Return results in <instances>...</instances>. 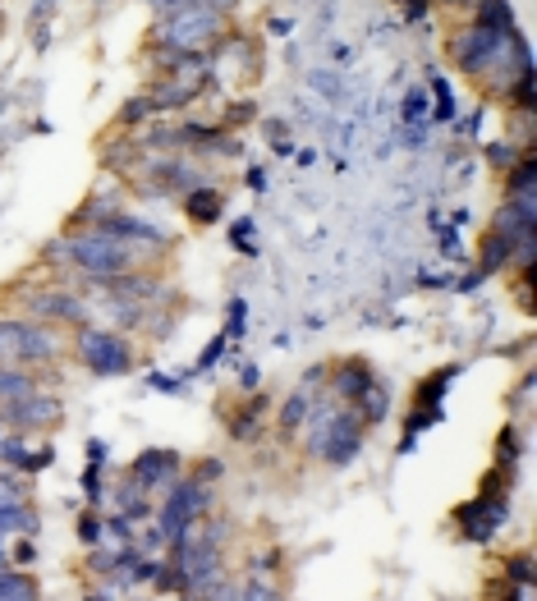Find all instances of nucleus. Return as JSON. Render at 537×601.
I'll return each instance as SVG.
<instances>
[{"instance_id": "1", "label": "nucleus", "mask_w": 537, "mask_h": 601, "mask_svg": "<svg viewBox=\"0 0 537 601\" xmlns=\"http://www.w3.org/2000/svg\"><path fill=\"white\" fill-rule=\"evenodd\" d=\"M303 450H309V459H322L331 468H345L358 459V450H363V436H368V423L358 418L354 404L336 400L326 390V396L313 400L309 418H303Z\"/></svg>"}, {"instance_id": "2", "label": "nucleus", "mask_w": 537, "mask_h": 601, "mask_svg": "<svg viewBox=\"0 0 537 601\" xmlns=\"http://www.w3.org/2000/svg\"><path fill=\"white\" fill-rule=\"evenodd\" d=\"M69 354V340L60 326L33 322L23 312L0 318V363H19V368H56Z\"/></svg>"}, {"instance_id": "3", "label": "nucleus", "mask_w": 537, "mask_h": 601, "mask_svg": "<svg viewBox=\"0 0 537 601\" xmlns=\"http://www.w3.org/2000/svg\"><path fill=\"white\" fill-rule=\"evenodd\" d=\"M225 33H230V14H216L208 5L170 10V14H157V23H152V42L179 51V56H208Z\"/></svg>"}, {"instance_id": "4", "label": "nucleus", "mask_w": 537, "mask_h": 601, "mask_svg": "<svg viewBox=\"0 0 537 601\" xmlns=\"http://www.w3.org/2000/svg\"><path fill=\"white\" fill-rule=\"evenodd\" d=\"M69 358L79 363V368H88L92 377H124V372H134V363H138L134 340L120 335V331L107 326V322H83V326H74Z\"/></svg>"}, {"instance_id": "5", "label": "nucleus", "mask_w": 537, "mask_h": 601, "mask_svg": "<svg viewBox=\"0 0 537 601\" xmlns=\"http://www.w3.org/2000/svg\"><path fill=\"white\" fill-rule=\"evenodd\" d=\"M10 312H23V318H33V322H51V326H83L92 322L97 312H92V299L79 290V285H69V280H46V285H29L14 303Z\"/></svg>"}, {"instance_id": "6", "label": "nucleus", "mask_w": 537, "mask_h": 601, "mask_svg": "<svg viewBox=\"0 0 537 601\" xmlns=\"http://www.w3.org/2000/svg\"><path fill=\"white\" fill-rule=\"evenodd\" d=\"M212 510H216V487H212V482H198L193 474H179L175 487L161 491V505L152 510V524H157V528L175 542V533L184 528L189 519L212 514Z\"/></svg>"}, {"instance_id": "7", "label": "nucleus", "mask_w": 537, "mask_h": 601, "mask_svg": "<svg viewBox=\"0 0 537 601\" xmlns=\"http://www.w3.org/2000/svg\"><path fill=\"white\" fill-rule=\"evenodd\" d=\"M101 234H111V240L115 244H124V248H130L134 257H138V267H152V263H161V257L170 253V234L157 225V221H147V216H130V212H120V207H115V212H107V216H101V221H92Z\"/></svg>"}, {"instance_id": "8", "label": "nucleus", "mask_w": 537, "mask_h": 601, "mask_svg": "<svg viewBox=\"0 0 537 601\" xmlns=\"http://www.w3.org/2000/svg\"><path fill=\"white\" fill-rule=\"evenodd\" d=\"M0 418H5L10 427H19V432L42 436V432H56V427H60L65 400H60V390H56V386H37L33 396L0 404Z\"/></svg>"}, {"instance_id": "9", "label": "nucleus", "mask_w": 537, "mask_h": 601, "mask_svg": "<svg viewBox=\"0 0 537 601\" xmlns=\"http://www.w3.org/2000/svg\"><path fill=\"white\" fill-rule=\"evenodd\" d=\"M533 69V56H528V42L515 33V29H510L505 37H501V46H496V56L488 60V69H482L478 78H482V84H488V92L492 97H505L510 88H515L519 84V78Z\"/></svg>"}, {"instance_id": "10", "label": "nucleus", "mask_w": 537, "mask_h": 601, "mask_svg": "<svg viewBox=\"0 0 537 601\" xmlns=\"http://www.w3.org/2000/svg\"><path fill=\"white\" fill-rule=\"evenodd\" d=\"M510 29H488V23H478V19H469V29H459L455 37H450V60L465 69V74H482L488 69V60L496 56V46H501V37H505Z\"/></svg>"}, {"instance_id": "11", "label": "nucleus", "mask_w": 537, "mask_h": 601, "mask_svg": "<svg viewBox=\"0 0 537 601\" xmlns=\"http://www.w3.org/2000/svg\"><path fill=\"white\" fill-rule=\"evenodd\" d=\"M455 519H459V528H465L469 542H492V537L510 524V496H488V491H478V501L459 505Z\"/></svg>"}, {"instance_id": "12", "label": "nucleus", "mask_w": 537, "mask_h": 601, "mask_svg": "<svg viewBox=\"0 0 537 601\" xmlns=\"http://www.w3.org/2000/svg\"><path fill=\"white\" fill-rule=\"evenodd\" d=\"M130 474H134L152 496H161L166 487H175L179 474H184V459H179L175 450H143V455L130 464Z\"/></svg>"}, {"instance_id": "13", "label": "nucleus", "mask_w": 537, "mask_h": 601, "mask_svg": "<svg viewBox=\"0 0 537 601\" xmlns=\"http://www.w3.org/2000/svg\"><path fill=\"white\" fill-rule=\"evenodd\" d=\"M37 386H56V377H46L42 368H19V363H0V404L33 396Z\"/></svg>"}, {"instance_id": "14", "label": "nucleus", "mask_w": 537, "mask_h": 601, "mask_svg": "<svg viewBox=\"0 0 537 601\" xmlns=\"http://www.w3.org/2000/svg\"><path fill=\"white\" fill-rule=\"evenodd\" d=\"M372 381V372H368V363H340V368H331L326 372V390H331V396H336V400H345V404H354L358 396H363V386Z\"/></svg>"}, {"instance_id": "15", "label": "nucleus", "mask_w": 537, "mask_h": 601, "mask_svg": "<svg viewBox=\"0 0 537 601\" xmlns=\"http://www.w3.org/2000/svg\"><path fill=\"white\" fill-rule=\"evenodd\" d=\"M221 212H225V198L216 185H198L184 193V216L193 225H212V221H221Z\"/></svg>"}, {"instance_id": "16", "label": "nucleus", "mask_w": 537, "mask_h": 601, "mask_svg": "<svg viewBox=\"0 0 537 601\" xmlns=\"http://www.w3.org/2000/svg\"><path fill=\"white\" fill-rule=\"evenodd\" d=\"M354 409H358V418H363L368 427L387 423V418H391V390H387V381H377V377H372V381L363 386V396L354 400Z\"/></svg>"}, {"instance_id": "17", "label": "nucleus", "mask_w": 537, "mask_h": 601, "mask_svg": "<svg viewBox=\"0 0 537 601\" xmlns=\"http://www.w3.org/2000/svg\"><path fill=\"white\" fill-rule=\"evenodd\" d=\"M42 588L29 569H19V565H0V601H37Z\"/></svg>"}, {"instance_id": "18", "label": "nucleus", "mask_w": 537, "mask_h": 601, "mask_svg": "<svg viewBox=\"0 0 537 601\" xmlns=\"http://www.w3.org/2000/svg\"><path fill=\"white\" fill-rule=\"evenodd\" d=\"M505 198H537V156L528 152L519 166H510L505 170Z\"/></svg>"}, {"instance_id": "19", "label": "nucleus", "mask_w": 537, "mask_h": 601, "mask_svg": "<svg viewBox=\"0 0 537 601\" xmlns=\"http://www.w3.org/2000/svg\"><path fill=\"white\" fill-rule=\"evenodd\" d=\"M37 528L42 519L33 514V505H14V510L0 505V537H37Z\"/></svg>"}, {"instance_id": "20", "label": "nucleus", "mask_w": 537, "mask_h": 601, "mask_svg": "<svg viewBox=\"0 0 537 601\" xmlns=\"http://www.w3.org/2000/svg\"><path fill=\"white\" fill-rule=\"evenodd\" d=\"M478 267L482 276H496V271H510V244L501 240V234H482V244H478Z\"/></svg>"}, {"instance_id": "21", "label": "nucleus", "mask_w": 537, "mask_h": 601, "mask_svg": "<svg viewBox=\"0 0 537 601\" xmlns=\"http://www.w3.org/2000/svg\"><path fill=\"white\" fill-rule=\"evenodd\" d=\"M524 156H528V147H519L515 138H501V143H492V147H488V162H492L496 170H510V166H519Z\"/></svg>"}, {"instance_id": "22", "label": "nucleus", "mask_w": 537, "mask_h": 601, "mask_svg": "<svg viewBox=\"0 0 537 601\" xmlns=\"http://www.w3.org/2000/svg\"><path fill=\"white\" fill-rule=\"evenodd\" d=\"M147 120H157V101H152L147 92H143V97H134V101H124V115H120V124H124V129L147 124Z\"/></svg>"}, {"instance_id": "23", "label": "nucleus", "mask_w": 537, "mask_h": 601, "mask_svg": "<svg viewBox=\"0 0 537 601\" xmlns=\"http://www.w3.org/2000/svg\"><path fill=\"white\" fill-rule=\"evenodd\" d=\"M519 450H524V436H519L515 427H505V432L496 436V464H501V468H515Z\"/></svg>"}, {"instance_id": "24", "label": "nucleus", "mask_w": 537, "mask_h": 601, "mask_svg": "<svg viewBox=\"0 0 537 601\" xmlns=\"http://www.w3.org/2000/svg\"><path fill=\"white\" fill-rule=\"evenodd\" d=\"M221 474H225V464H221V459H202V464L193 468V478H198V482H212V487L221 482Z\"/></svg>"}, {"instance_id": "25", "label": "nucleus", "mask_w": 537, "mask_h": 601, "mask_svg": "<svg viewBox=\"0 0 537 601\" xmlns=\"http://www.w3.org/2000/svg\"><path fill=\"white\" fill-rule=\"evenodd\" d=\"M432 92H437V107H441V111H437V120H450V115H455V101H450V88L441 84V78H432Z\"/></svg>"}, {"instance_id": "26", "label": "nucleus", "mask_w": 537, "mask_h": 601, "mask_svg": "<svg viewBox=\"0 0 537 601\" xmlns=\"http://www.w3.org/2000/svg\"><path fill=\"white\" fill-rule=\"evenodd\" d=\"M225 340H230V335H221V340H212V345H208V349H202V358H198V368H202V372H208V368H212V363L221 358V349H225Z\"/></svg>"}, {"instance_id": "27", "label": "nucleus", "mask_w": 537, "mask_h": 601, "mask_svg": "<svg viewBox=\"0 0 537 601\" xmlns=\"http://www.w3.org/2000/svg\"><path fill=\"white\" fill-rule=\"evenodd\" d=\"M258 115V107H253V101H235V107H230V120L225 124H244V120H253Z\"/></svg>"}, {"instance_id": "28", "label": "nucleus", "mask_w": 537, "mask_h": 601, "mask_svg": "<svg viewBox=\"0 0 537 601\" xmlns=\"http://www.w3.org/2000/svg\"><path fill=\"white\" fill-rule=\"evenodd\" d=\"M528 396H533V372L519 381V390H515V413H528Z\"/></svg>"}, {"instance_id": "29", "label": "nucleus", "mask_w": 537, "mask_h": 601, "mask_svg": "<svg viewBox=\"0 0 537 601\" xmlns=\"http://www.w3.org/2000/svg\"><path fill=\"white\" fill-rule=\"evenodd\" d=\"M184 5H198V0H152L157 14H170V10H184Z\"/></svg>"}, {"instance_id": "30", "label": "nucleus", "mask_w": 537, "mask_h": 601, "mask_svg": "<svg viewBox=\"0 0 537 601\" xmlns=\"http://www.w3.org/2000/svg\"><path fill=\"white\" fill-rule=\"evenodd\" d=\"M198 5H208V10H216V14H235L239 0H198Z\"/></svg>"}, {"instance_id": "31", "label": "nucleus", "mask_w": 537, "mask_h": 601, "mask_svg": "<svg viewBox=\"0 0 537 601\" xmlns=\"http://www.w3.org/2000/svg\"><path fill=\"white\" fill-rule=\"evenodd\" d=\"M239 386H244V390H248V386H258V368H253V363H248V368L239 372Z\"/></svg>"}, {"instance_id": "32", "label": "nucleus", "mask_w": 537, "mask_h": 601, "mask_svg": "<svg viewBox=\"0 0 537 601\" xmlns=\"http://www.w3.org/2000/svg\"><path fill=\"white\" fill-rule=\"evenodd\" d=\"M404 5H409V14H423V10L432 5V0H404Z\"/></svg>"}, {"instance_id": "33", "label": "nucleus", "mask_w": 537, "mask_h": 601, "mask_svg": "<svg viewBox=\"0 0 537 601\" xmlns=\"http://www.w3.org/2000/svg\"><path fill=\"white\" fill-rule=\"evenodd\" d=\"M441 5H450V10H473V0H441Z\"/></svg>"}, {"instance_id": "34", "label": "nucleus", "mask_w": 537, "mask_h": 601, "mask_svg": "<svg viewBox=\"0 0 537 601\" xmlns=\"http://www.w3.org/2000/svg\"><path fill=\"white\" fill-rule=\"evenodd\" d=\"M0 565H10V537H0Z\"/></svg>"}]
</instances>
